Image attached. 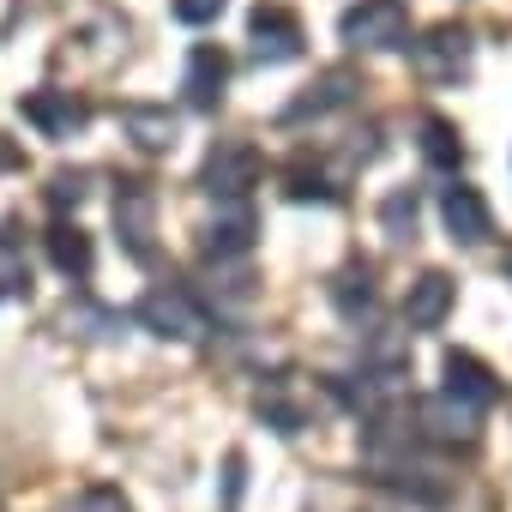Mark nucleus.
Wrapping results in <instances>:
<instances>
[{
	"label": "nucleus",
	"instance_id": "22",
	"mask_svg": "<svg viewBox=\"0 0 512 512\" xmlns=\"http://www.w3.org/2000/svg\"><path fill=\"white\" fill-rule=\"evenodd\" d=\"M85 181H91L85 169H55V175H49V205H55V211L79 205V199H85Z\"/></svg>",
	"mask_w": 512,
	"mask_h": 512
},
{
	"label": "nucleus",
	"instance_id": "14",
	"mask_svg": "<svg viewBox=\"0 0 512 512\" xmlns=\"http://www.w3.org/2000/svg\"><path fill=\"white\" fill-rule=\"evenodd\" d=\"M452 302H458V284H452L446 272H422V278L410 284V296H404V326L434 332V326H446Z\"/></svg>",
	"mask_w": 512,
	"mask_h": 512
},
{
	"label": "nucleus",
	"instance_id": "19",
	"mask_svg": "<svg viewBox=\"0 0 512 512\" xmlns=\"http://www.w3.org/2000/svg\"><path fill=\"white\" fill-rule=\"evenodd\" d=\"M416 133H422V157H428L434 169H458V163H464V133H458L446 115H422Z\"/></svg>",
	"mask_w": 512,
	"mask_h": 512
},
{
	"label": "nucleus",
	"instance_id": "2",
	"mask_svg": "<svg viewBox=\"0 0 512 512\" xmlns=\"http://www.w3.org/2000/svg\"><path fill=\"white\" fill-rule=\"evenodd\" d=\"M133 320H139L145 332H157V338H175V344H205V332H211V314H205L199 296L181 290V284L145 290L139 308H133Z\"/></svg>",
	"mask_w": 512,
	"mask_h": 512
},
{
	"label": "nucleus",
	"instance_id": "25",
	"mask_svg": "<svg viewBox=\"0 0 512 512\" xmlns=\"http://www.w3.org/2000/svg\"><path fill=\"white\" fill-rule=\"evenodd\" d=\"M241 482H247V458H241V452H229V458H223V494H217V506H223V512H235V506H241Z\"/></svg>",
	"mask_w": 512,
	"mask_h": 512
},
{
	"label": "nucleus",
	"instance_id": "17",
	"mask_svg": "<svg viewBox=\"0 0 512 512\" xmlns=\"http://www.w3.org/2000/svg\"><path fill=\"white\" fill-rule=\"evenodd\" d=\"M374 302H380V290H374V266H368V260H350V266L332 278V308H338L350 326H362V320H374Z\"/></svg>",
	"mask_w": 512,
	"mask_h": 512
},
{
	"label": "nucleus",
	"instance_id": "21",
	"mask_svg": "<svg viewBox=\"0 0 512 512\" xmlns=\"http://www.w3.org/2000/svg\"><path fill=\"white\" fill-rule=\"evenodd\" d=\"M284 193H290L296 205H308V199H320V205H338V199H344V193H338V187H332L320 169H308V163H290V169H284Z\"/></svg>",
	"mask_w": 512,
	"mask_h": 512
},
{
	"label": "nucleus",
	"instance_id": "18",
	"mask_svg": "<svg viewBox=\"0 0 512 512\" xmlns=\"http://www.w3.org/2000/svg\"><path fill=\"white\" fill-rule=\"evenodd\" d=\"M253 235H260V223H253V205L241 199V205H229L223 217H211L205 253H211V260H241V253L253 247Z\"/></svg>",
	"mask_w": 512,
	"mask_h": 512
},
{
	"label": "nucleus",
	"instance_id": "8",
	"mask_svg": "<svg viewBox=\"0 0 512 512\" xmlns=\"http://www.w3.org/2000/svg\"><path fill=\"white\" fill-rule=\"evenodd\" d=\"M356 91H362V73L356 67H326V73H314V85L278 115L284 127H302V121H326V115H338V109H350L356 103Z\"/></svg>",
	"mask_w": 512,
	"mask_h": 512
},
{
	"label": "nucleus",
	"instance_id": "27",
	"mask_svg": "<svg viewBox=\"0 0 512 512\" xmlns=\"http://www.w3.org/2000/svg\"><path fill=\"white\" fill-rule=\"evenodd\" d=\"M506 278H512V247H506Z\"/></svg>",
	"mask_w": 512,
	"mask_h": 512
},
{
	"label": "nucleus",
	"instance_id": "7",
	"mask_svg": "<svg viewBox=\"0 0 512 512\" xmlns=\"http://www.w3.org/2000/svg\"><path fill=\"white\" fill-rule=\"evenodd\" d=\"M247 37H253V61H260V67H284V61H296L302 43H308V37H302V19H296L290 7H278V0L253 7Z\"/></svg>",
	"mask_w": 512,
	"mask_h": 512
},
{
	"label": "nucleus",
	"instance_id": "9",
	"mask_svg": "<svg viewBox=\"0 0 512 512\" xmlns=\"http://www.w3.org/2000/svg\"><path fill=\"white\" fill-rule=\"evenodd\" d=\"M440 374H446V386H440V392H446L452 404H464V410H476V416L500 404V380H494V368H488V362H476L470 350H446Z\"/></svg>",
	"mask_w": 512,
	"mask_h": 512
},
{
	"label": "nucleus",
	"instance_id": "5",
	"mask_svg": "<svg viewBox=\"0 0 512 512\" xmlns=\"http://www.w3.org/2000/svg\"><path fill=\"white\" fill-rule=\"evenodd\" d=\"M410 422H416V440L422 446H440V452H476L482 446V416L452 404L446 392L440 398H416L410 404Z\"/></svg>",
	"mask_w": 512,
	"mask_h": 512
},
{
	"label": "nucleus",
	"instance_id": "20",
	"mask_svg": "<svg viewBox=\"0 0 512 512\" xmlns=\"http://www.w3.org/2000/svg\"><path fill=\"white\" fill-rule=\"evenodd\" d=\"M416 217H422L416 187H392V193H386V205H380V229H386L392 241H410V235H416Z\"/></svg>",
	"mask_w": 512,
	"mask_h": 512
},
{
	"label": "nucleus",
	"instance_id": "16",
	"mask_svg": "<svg viewBox=\"0 0 512 512\" xmlns=\"http://www.w3.org/2000/svg\"><path fill=\"white\" fill-rule=\"evenodd\" d=\"M43 247H49V266L61 272V278H91V266H97V247H91V235L79 229V223H49V235H43Z\"/></svg>",
	"mask_w": 512,
	"mask_h": 512
},
{
	"label": "nucleus",
	"instance_id": "11",
	"mask_svg": "<svg viewBox=\"0 0 512 512\" xmlns=\"http://www.w3.org/2000/svg\"><path fill=\"white\" fill-rule=\"evenodd\" d=\"M223 91H229V55H223L217 43H199V49L187 55V73H181V97H187V109L211 115V109L223 103Z\"/></svg>",
	"mask_w": 512,
	"mask_h": 512
},
{
	"label": "nucleus",
	"instance_id": "26",
	"mask_svg": "<svg viewBox=\"0 0 512 512\" xmlns=\"http://www.w3.org/2000/svg\"><path fill=\"white\" fill-rule=\"evenodd\" d=\"M0 169H19V151H13L7 139H0Z\"/></svg>",
	"mask_w": 512,
	"mask_h": 512
},
{
	"label": "nucleus",
	"instance_id": "12",
	"mask_svg": "<svg viewBox=\"0 0 512 512\" xmlns=\"http://www.w3.org/2000/svg\"><path fill=\"white\" fill-rule=\"evenodd\" d=\"M19 115H25L43 139H73V133L91 121V103L73 97V91H31V97L19 103Z\"/></svg>",
	"mask_w": 512,
	"mask_h": 512
},
{
	"label": "nucleus",
	"instance_id": "3",
	"mask_svg": "<svg viewBox=\"0 0 512 512\" xmlns=\"http://www.w3.org/2000/svg\"><path fill=\"white\" fill-rule=\"evenodd\" d=\"M338 37L362 55H392L410 49V7L404 0H356V7L338 19Z\"/></svg>",
	"mask_w": 512,
	"mask_h": 512
},
{
	"label": "nucleus",
	"instance_id": "15",
	"mask_svg": "<svg viewBox=\"0 0 512 512\" xmlns=\"http://www.w3.org/2000/svg\"><path fill=\"white\" fill-rule=\"evenodd\" d=\"M121 127H127V139L139 145V151H169L175 145V133H181V121L169 115V103H121Z\"/></svg>",
	"mask_w": 512,
	"mask_h": 512
},
{
	"label": "nucleus",
	"instance_id": "23",
	"mask_svg": "<svg viewBox=\"0 0 512 512\" xmlns=\"http://www.w3.org/2000/svg\"><path fill=\"white\" fill-rule=\"evenodd\" d=\"M67 512H133L127 506V494L121 488H109V482H97V488H85V494H73V506Z\"/></svg>",
	"mask_w": 512,
	"mask_h": 512
},
{
	"label": "nucleus",
	"instance_id": "10",
	"mask_svg": "<svg viewBox=\"0 0 512 512\" xmlns=\"http://www.w3.org/2000/svg\"><path fill=\"white\" fill-rule=\"evenodd\" d=\"M440 223H446V235L464 241V247H482V241L494 235V211H488V199H482L470 181L440 187Z\"/></svg>",
	"mask_w": 512,
	"mask_h": 512
},
{
	"label": "nucleus",
	"instance_id": "1",
	"mask_svg": "<svg viewBox=\"0 0 512 512\" xmlns=\"http://www.w3.org/2000/svg\"><path fill=\"white\" fill-rule=\"evenodd\" d=\"M260 175H266V157H260V145H247V139H217L205 151V163H199V187L217 205H241L253 187H260Z\"/></svg>",
	"mask_w": 512,
	"mask_h": 512
},
{
	"label": "nucleus",
	"instance_id": "24",
	"mask_svg": "<svg viewBox=\"0 0 512 512\" xmlns=\"http://www.w3.org/2000/svg\"><path fill=\"white\" fill-rule=\"evenodd\" d=\"M223 7H229V0H169V13H175L181 25H193V31H199V25H217Z\"/></svg>",
	"mask_w": 512,
	"mask_h": 512
},
{
	"label": "nucleus",
	"instance_id": "4",
	"mask_svg": "<svg viewBox=\"0 0 512 512\" xmlns=\"http://www.w3.org/2000/svg\"><path fill=\"white\" fill-rule=\"evenodd\" d=\"M470 55H476V43H470V31L458 19L428 25L422 37H410V61L422 73V85H464L470 79Z\"/></svg>",
	"mask_w": 512,
	"mask_h": 512
},
{
	"label": "nucleus",
	"instance_id": "13",
	"mask_svg": "<svg viewBox=\"0 0 512 512\" xmlns=\"http://www.w3.org/2000/svg\"><path fill=\"white\" fill-rule=\"evenodd\" d=\"M253 410H260V422L278 428V434H302V428H308V398H302V380H296V374L260 380V392H253Z\"/></svg>",
	"mask_w": 512,
	"mask_h": 512
},
{
	"label": "nucleus",
	"instance_id": "6",
	"mask_svg": "<svg viewBox=\"0 0 512 512\" xmlns=\"http://www.w3.org/2000/svg\"><path fill=\"white\" fill-rule=\"evenodd\" d=\"M115 229L133 266L157 260V187L151 181H121L115 187Z\"/></svg>",
	"mask_w": 512,
	"mask_h": 512
}]
</instances>
